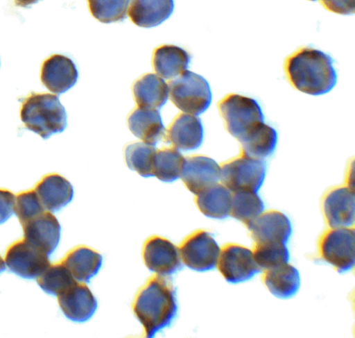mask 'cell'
I'll return each instance as SVG.
<instances>
[{
  "label": "cell",
  "mask_w": 355,
  "mask_h": 338,
  "mask_svg": "<svg viewBox=\"0 0 355 338\" xmlns=\"http://www.w3.org/2000/svg\"><path fill=\"white\" fill-rule=\"evenodd\" d=\"M277 142V130L264 121L239 141L240 153L264 160L274 153Z\"/></svg>",
  "instance_id": "cell-27"
},
{
  "label": "cell",
  "mask_w": 355,
  "mask_h": 338,
  "mask_svg": "<svg viewBox=\"0 0 355 338\" xmlns=\"http://www.w3.org/2000/svg\"><path fill=\"white\" fill-rule=\"evenodd\" d=\"M284 71L295 90L309 95L325 94L337 83L331 57L312 47H302L289 55L284 62Z\"/></svg>",
  "instance_id": "cell-2"
},
{
  "label": "cell",
  "mask_w": 355,
  "mask_h": 338,
  "mask_svg": "<svg viewBox=\"0 0 355 338\" xmlns=\"http://www.w3.org/2000/svg\"><path fill=\"white\" fill-rule=\"evenodd\" d=\"M142 259L150 271L159 276H171L182 267L178 246L158 235L146 239L142 247Z\"/></svg>",
  "instance_id": "cell-12"
},
{
  "label": "cell",
  "mask_w": 355,
  "mask_h": 338,
  "mask_svg": "<svg viewBox=\"0 0 355 338\" xmlns=\"http://www.w3.org/2000/svg\"><path fill=\"white\" fill-rule=\"evenodd\" d=\"M220 182L232 192H257L263 184L266 175L264 160L240 153L220 164Z\"/></svg>",
  "instance_id": "cell-6"
},
{
  "label": "cell",
  "mask_w": 355,
  "mask_h": 338,
  "mask_svg": "<svg viewBox=\"0 0 355 338\" xmlns=\"http://www.w3.org/2000/svg\"><path fill=\"white\" fill-rule=\"evenodd\" d=\"M354 227L329 228L318 242L319 257L338 273L354 268L355 263Z\"/></svg>",
  "instance_id": "cell-7"
},
{
  "label": "cell",
  "mask_w": 355,
  "mask_h": 338,
  "mask_svg": "<svg viewBox=\"0 0 355 338\" xmlns=\"http://www.w3.org/2000/svg\"><path fill=\"white\" fill-rule=\"evenodd\" d=\"M185 158L175 148L156 151L153 176L165 183H172L181 176Z\"/></svg>",
  "instance_id": "cell-28"
},
{
  "label": "cell",
  "mask_w": 355,
  "mask_h": 338,
  "mask_svg": "<svg viewBox=\"0 0 355 338\" xmlns=\"http://www.w3.org/2000/svg\"><path fill=\"white\" fill-rule=\"evenodd\" d=\"M133 98L137 106L161 108L168 98V86L157 74H145L136 80L132 87Z\"/></svg>",
  "instance_id": "cell-24"
},
{
  "label": "cell",
  "mask_w": 355,
  "mask_h": 338,
  "mask_svg": "<svg viewBox=\"0 0 355 338\" xmlns=\"http://www.w3.org/2000/svg\"><path fill=\"white\" fill-rule=\"evenodd\" d=\"M44 211V208L35 189L26 190L17 194L14 212L21 225Z\"/></svg>",
  "instance_id": "cell-34"
},
{
  "label": "cell",
  "mask_w": 355,
  "mask_h": 338,
  "mask_svg": "<svg viewBox=\"0 0 355 338\" xmlns=\"http://www.w3.org/2000/svg\"><path fill=\"white\" fill-rule=\"evenodd\" d=\"M204 139L202 121L197 115H178L166 130L165 142L178 151H189L198 149Z\"/></svg>",
  "instance_id": "cell-16"
},
{
  "label": "cell",
  "mask_w": 355,
  "mask_h": 338,
  "mask_svg": "<svg viewBox=\"0 0 355 338\" xmlns=\"http://www.w3.org/2000/svg\"><path fill=\"white\" fill-rule=\"evenodd\" d=\"M252 253L261 269H270L288 262L289 251L283 243H254Z\"/></svg>",
  "instance_id": "cell-32"
},
{
  "label": "cell",
  "mask_w": 355,
  "mask_h": 338,
  "mask_svg": "<svg viewBox=\"0 0 355 338\" xmlns=\"http://www.w3.org/2000/svg\"><path fill=\"white\" fill-rule=\"evenodd\" d=\"M191 62L189 53L173 44H164L155 49L152 64L156 74L162 78L171 79L187 69Z\"/></svg>",
  "instance_id": "cell-25"
},
{
  "label": "cell",
  "mask_w": 355,
  "mask_h": 338,
  "mask_svg": "<svg viewBox=\"0 0 355 338\" xmlns=\"http://www.w3.org/2000/svg\"><path fill=\"white\" fill-rule=\"evenodd\" d=\"M17 6L21 7H27L33 3H36L40 0H14Z\"/></svg>",
  "instance_id": "cell-37"
},
{
  "label": "cell",
  "mask_w": 355,
  "mask_h": 338,
  "mask_svg": "<svg viewBox=\"0 0 355 338\" xmlns=\"http://www.w3.org/2000/svg\"><path fill=\"white\" fill-rule=\"evenodd\" d=\"M76 280L66 267L60 263L51 264L37 277L41 289L48 294L58 296Z\"/></svg>",
  "instance_id": "cell-31"
},
{
  "label": "cell",
  "mask_w": 355,
  "mask_h": 338,
  "mask_svg": "<svg viewBox=\"0 0 355 338\" xmlns=\"http://www.w3.org/2000/svg\"><path fill=\"white\" fill-rule=\"evenodd\" d=\"M168 86L170 100L184 113L198 116L205 112L211 103L212 94L207 81L189 70L169 81Z\"/></svg>",
  "instance_id": "cell-5"
},
{
  "label": "cell",
  "mask_w": 355,
  "mask_h": 338,
  "mask_svg": "<svg viewBox=\"0 0 355 338\" xmlns=\"http://www.w3.org/2000/svg\"><path fill=\"white\" fill-rule=\"evenodd\" d=\"M6 269L5 261L3 260L0 255V273H1Z\"/></svg>",
  "instance_id": "cell-38"
},
{
  "label": "cell",
  "mask_w": 355,
  "mask_h": 338,
  "mask_svg": "<svg viewBox=\"0 0 355 338\" xmlns=\"http://www.w3.org/2000/svg\"><path fill=\"white\" fill-rule=\"evenodd\" d=\"M323 7L327 10L343 15L354 13L355 0H320Z\"/></svg>",
  "instance_id": "cell-35"
},
{
  "label": "cell",
  "mask_w": 355,
  "mask_h": 338,
  "mask_svg": "<svg viewBox=\"0 0 355 338\" xmlns=\"http://www.w3.org/2000/svg\"><path fill=\"white\" fill-rule=\"evenodd\" d=\"M133 313L142 325L146 337L169 326L178 313L176 291L168 276L153 275L137 293Z\"/></svg>",
  "instance_id": "cell-1"
},
{
  "label": "cell",
  "mask_w": 355,
  "mask_h": 338,
  "mask_svg": "<svg viewBox=\"0 0 355 338\" xmlns=\"http://www.w3.org/2000/svg\"><path fill=\"white\" fill-rule=\"evenodd\" d=\"M42 205L50 212L59 211L73 197V187L70 182L58 174L45 175L35 187Z\"/></svg>",
  "instance_id": "cell-20"
},
{
  "label": "cell",
  "mask_w": 355,
  "mask_h": 338,
  "mask_svg": "<svg viewBox=\"0 0 355 338\" xmlns=\"http://www.w3.org/2000/svg\"><path fill=\"white\" fill-rule=\"evenodd\" d=\"M178 248L182 262L190 269L204 272L216 267L220 248L205 230L193 231Z\"/></svg>",
  "instance_id": "cell-8"
},
{
  "label": "cell",
  "mask_w": 355,
  "mask_h": 338,
  "mask_svg": "<svg viewBox=\"0 0 355 338\" xmlns=\"http://www.w3.org/2000/svg\"><path fill=\"white\" fill-rule=\"evenodd\" d=\"M220 167L214 159L202 155L185 158L181 174L184 186L194 194L220 180Z\"/></svg>",
  "instance_id": "cell-18"
},
{
  "label": "cell",
  "mask_w": 355,
  "mask_h": 338,
  "mask_svg": "<svg viewBox=\"0 0 355 338\" xmlns=\"http://www.w3.org/2000/svg\"><path fill=\"white\" fill-rule=\"evenodd\" d=\"M127 124L135 137L153 146L165 137L166 128L157 109L137 106L128 115Z\"/></svg>",
  "instance_id": "cell-19"
},
{
  "label": "cell",
  "mask_w": 355,
  "mask_h": 338,
  "mask_svg": "<svg viewBox=\"0 0 355 338\" xmlns=\"http://www.w3.org/2000/svg\"><path fill=\"white\" fill-rule=\"evenodd\" d=\"M173 10V0H130L127 14L135 25L152 28L168 19Z\"/></svg>",
  "instance_id": "cell-21"
},
{
  "label": "cell",
  "mask_w": 355,
  "mask_h": 338,
  "mask_svg": "<svg viewBox=\"0 0 355 338\" xmlns=\"http://www.w3.org/2000/svg\"><path fill=\"white\" fill-rule=\"evenodd\" d=\"M216 267L224 279L232 284L245 282L261 270L252 251L235 243L226 244L220 248Z\"/></svg>",
  "instance_id": "cell-9"
},
{
  "label": "cell",
  "mask_w": 355,
  "mask_h": 338,
  "mask_svg": "<svg viewBox=\"0 0 355 338\" xmlns=\"http://www.w3.org/2000/svg\"><path fill=\"white\" fill-rule=\"evenodd\" d=\"M15 194L6 189H0V224L6 222L14 213Z\"/></svg>",
  "instance_id": "cell-36"
},
{
  "label": "cell",
  "mask_w": 355,
  "mask_h": 338,
  "mask_svg": "<svg viewBox=\"0 0 355 338\" xmlns=\"http://www.w3.org/2000/svg\"><path fill=\"white\" fill-rule=\"evenodd\" d=\"M264 203L257 192L232 193L230 215L246 225L264 211Z\"/></svg>",
  "instance_id": "cell-29"
},
{
  "label": "cell",
  "mask_w": 355,
  "mask_h": 338,
  "mask_svg": "<svg viewBox=\"0 0 355 338\" xmlns=\"http://www.w3.org/2000/svg\"><path fill=\"white\" fill-rule=\"evenodd\" d=\"M232 192L220 182L209 185L195 194L194 202L205 216L223 219L230 215Z\"/></svg>",
  "instance_id": "cell-23"
},
{
  "label": "cell",
  "mask_w": 355,
  "mask_h": 338,
  "mask_svg": "<svg viewBox=\"0 0 355 338\" xmlns=\"http://www.w3.org/2000/svg\"><path fill=\"white\" fill-rule=\"evenodd\" d=\"M60 262L76 280L88 282L99 271L103 257L93 248L78 246L70 250Z\"/></svg>",
  "instance_id": "cell-22"
},
{
  "label": "cell",
  "mask_w": 355,
  "mask_h": 338,
  "mask_svg": "<svg viewBox=\"0 0 355 338\" xmlns=\"http://www.w3.org/2000/svg\"><path fill=\"white\" fill-rule=\"evenodd\" d=\"M321 211L329 228L354 226V189L345 184L329 188L322 196Z\"/></svg>",
  "instance_id": "cell-11"
},
{
  "label": "cell",
  "mask_w": 355,
  "mask_h": 338,
  "mask_svg": "<svg viewBox=\"0 0 355 338\" xmlns=\"http://www.w3.org/2000/svg\"><path fill=\"white\" fill-rule=\"evenodd\" d=\"M309 1H317V0H309Z\"/></svg>",
  "instance_id": "cell-39"
},
{
  "label": "cell",
  "mask_w": 355,
  "mask_h": 338,
  "mask_svg": "<svg viewBox=\"0 0 355 338\" xmlns=\"http://www.w3.org/2000/svg\"><path fill=\"white\" fill-rule=\"evenodd\" d=\"M261 280L270 294L284 299L297 293L301 282L299 271L288 262L264 270Z\"/></svg>",
  "instance_id": "cell-26"
},
{
  "label": "cell",
  "mask_w": 355,
  "mask_h": 338,
  "mask_svg": "<svg viewBox=\"0 0 355 338\" xmlns=\"http://www.w3.org/2000/svg\"><path fill=\"white\" fill-rule=\"evenodd\" d=\"M78 71L73 61L61 54H53L42 64L40 80L51 92L60 94L77 82Z\"/></svg>",
  "instance_id": "cell-15"
},
{
  "label": "cell",
  "mask_w": 355,
  "mask_h": 338,
  "mask_svg": "<svg viewBox=\"0 0 355 338\" xmlns=\"http://www.w3.org/2000/svg\"><path fill=\"white\" fill-rule=\"evenodd\" d=\"M57 297L62 313L73 322L83 323L88 321L97 309L96 297L83 282L76 280Z\"/></svg>",
  "instance_id": "cell-14"
},
{
  "label": "cell",
  "mask_w": 355,
  "mask_h": 338,
  "mask_svg": "<svg viewBox=\"0 0 355 338\" xmlns=\"http://www.w3.org/2000/svg\"><path fill=\"white\" fill-rule=\"evenodd\" d=\"M91 15L104 24L121 22L127 15L130 0H87Z\"/></svg>",
  "instance_id": "cell-33"
},
{
  "label": "cell",
  "mask_w": 355,
  "mask_h": 338,
  "mask_svg": "<svg viewBox=\"0 0 355 338\" xmlns=\"http://www.w3.org/2000/svg\"><path fill=\"white\" fill-rule=\"evenodd\" d=\"M24 238L50 255L57 248L61 226L51 212L44 211L22 225Z\"/></svg>",
  "instance_id": "cell-17"
},
{
  "label": "cell",
  "mask_w": 355,
  "mask_h": 338,
  "mask_svg": "<svg viewBox=\"0 0 355 338\" xmlns=\"http://www.w3.org/2000/svg\"><path fill=\"white\" fill-rule=\"evenodd\" d=\"M156 151L155 146L144 142L130 143L125 146L124 151L126 164L129 169L143 177L153 176Z\"/></svg>",
  "instance_id": "cell-30"
},
{
  "label": "cell",
  "mask_w": 355,
  "mask_h": 338,
  "mask_svg": "<svg viewBox=\"0 0 355 338\" xmlns=\"http://www.w3.org/2000/svg\"><path fill=\"white\" fill-rule=\"evenodd\" d=\"M245 226L254 243L286 244L293 231L289 218L277 210L263 211Z\"/></svg>",
  "instance_id": "cell-13"
},
{
  "label": "cell",
  "mask_w": 355,
  "mask_h": 338,
  "mask_svg": "<svg viewBox=\"0 0 355 338\" xmlns=\"http://www.w3.org/2000/svg\"><path fill=\"white\" fill-rule=\"evenodd\" d=\"M20 119L26 128L48 139L67 127V113L57 95L32 92L21 102Z\"/></svg>",
  "instance_id": "cell-3"
},
{
  "label": "cell",
  "mask_w": 355,
  "mask_h": 338,
  "mask_svg": "<svg viewBox=\"0 0 355 338\" xmlns=\"http://www.w3.org/2000/svg\"><path fill=\"white\" fill-rule=\"evenodd\" d=\"M5 262L10 271L26 279L37 278L50 265L49 255L24 238L9 246Z\"/></svg>",
  "instance_id": "cell-10"
},
{
  "label": "cell",
  "mask_w": 355,
  "mask_h": 338,
  "mask_svg": "<svg viewBox=\"0 0 355 338\" xmlns=\"http://www.w3.org/2000/svg\"><path fill=\"white\" fill-rule=\"evenodd\" d=\"M217 108L226 130L238 141L264 122L261 105L250 96L227 94L218 102Z\"/></svg>",
  "instance_id": "cell-4"
}]
</instances>
